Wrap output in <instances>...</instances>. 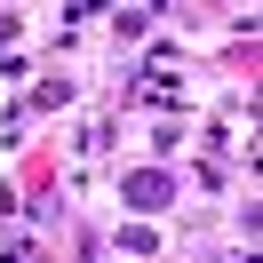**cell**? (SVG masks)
<instances>
[{"instance_id":"obj_1","label":"cell","mask_w":263,"mask_h":263,"mask_svg":"<svg viewBox=\"0 0 263 263\" xmlns=\"http://www.w3.org/2000/svg\"><path fill=\"white\" fill-rule=\"evenodd\" d=\"M128 199H136V208H167L176 183H167V176H128Z\"/></svg>"}]
</instances>
